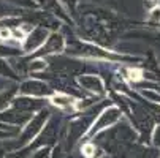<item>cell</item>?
I'll return each mask as SVG.
<instances>
[{"label": "cell", "mask_w": 160, "mask_h": 158, "mask_svg": "<svg viewBox=\"0 0 160 158\" xmlns=\"http://www.w3.org/2000/svg\"><path fill=\"white\" fill-rule=\"evenodd\" d=\"M51 103L59 106V108H67V106H70L73 103V100L70 97H67V95H62V93H56L52 98H51Z\"/></svg>", "instance_id": "cell-1"}, {"label": "cell", "mask_w": 160, "mask_h": 158, "mask_svg": "<svg viewBox=\"0 0 160 158\" xmlns=\"http://www.w3.org/2000/svg\"><path fill=\"white\" fill-rule=\"evenodd\" d=\"M82 155L87 156V158H94L97 155V149L94 144H84L82 146Z\"/></svg>", "instance_id": "cell-2"}, {"label": "cell", "mask_w": 160, "mask_h": 158, "mask_svg": "<svg viewBox=\"0 0 160 158\" xmlns=\"http://www.w3.org/2000/svg\"><path fill=\"white\" fill-rule=\"evenodd\" d=\"M128 78L132 79V81H141L143 79V71L141 70H133V68H130L128 70Z\"/></svg>", "instance_id": "cell-3"}, {"label": "cell", "mask_w": 160, "mask_h": 158, "mask_svg": "<svg viewBox=\"0 0 160 158\" xmlns=\"http://www.w3.org/2000/svg\"><path fill=\"white\" fill-rule=\"evenodd\" d=\"M149 21H154V22H160V7H154L149 13Z\"/></svg>", "instance_id": "cell-4"}, {"label": "cell", "mask_w": 160, "mask_h": 158, "mask_svg": "<svg viewBox=\"0 0 160 158\" xmlns=\"http://www.w3.org/2000/svg\"><path fill=\"white\" fill-rule=\"evenodd\" d=\"M11 30H8V29H2L0 30V38H3V40H8V38H11Z\"/></svg>", "instance_id": "cell-5"}]
</instances>
